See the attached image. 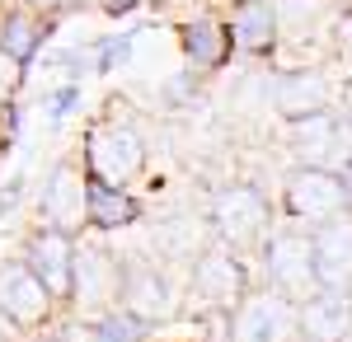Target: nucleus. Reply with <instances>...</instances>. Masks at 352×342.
Segmentation results:
<instances>
[{"label": "nucleus", "instance_id": "f257e3e1", "mask_svg": "<svg viewBox=\"0 0 352 342\" xmlns=\"http://www.w3.org/2000/svg\"><path fill=\"white\" fill-rule=\"evenodd\" d=\"M76 150H80L85 174L94 183L127 187L132 192L146 179V136H141V122L132 117V108H122L118 99H109L85 122Z\"/></svg>", "mask_w": 352, "mask_h": 342}, {"label": "nucleus", "instance_id": "f03ea898", "mask_svg": "<svg viewBox=\"0 0 352 342\" xmlns=\"http://www.w3.org/2000/svg\"><path fill=\"white\" fill-rule=\"evenodd\" d=\"M207 220H212V235L226 244V249H235L244 253L249 263L258 258V249L268 244V235L282 225V216H277V202H272L268 192L258 183H226L212 192V207H207Z\"/></svg>", "mask_w": 352, "mask_h": 342}, {"label": "nucleus", "instance_id": "7ed1b4c3", "mask_svg": "<svg viewBox=\"0 0 352 342\" xmlns=\"http://www.w3.org/2000/svg\"><path fill=\"white\" fill-rule=\"evenodd\" d=\"M343 211H352L348 183L338 169H324V164H292L287 179L277 187V216L282 225H296V230H320L329 220H338Z\"/></svg>", "mask_w": 352, "mask_h": 342}, {"label": "nucleus", "instance_id": "20e7f679", "mask_svg": "<svg viewBox=\"0 0 352 342\" xmlns=\"http://www.w3.org/2000/svg\"><path fill=\"white\" fill-rule=\"evenodd\" d=\"M122 282H127V258L99 235H80L76 277H71V319L99 323L104 315L122 310Z\"/></svg>", "mask_w": 352, "mask_h": 342}, {"label": "nucleus", "instance_id": "39448f33", "mask_svg": "<svg viewBox=\"0 0 352 342\" xmlns=\"http://www.w3.org/2000/svg\"><path fill=\"white\" fill-rule=\"evenodd\" d=\"M254 277L258 286H272L277 295L305 305L310 295H320V272H315V235L296 230V225H277L268 244L254 258Z\"/></svg>", "mask_w": 352, "mask_h": 342}, {"label": "nucleus", "instance_id": "423d86ee", "mask_svg": "<svg viewBox=\"0 0 352 342\" xmlns=\"http://www.w3.org/2000/svg\"><path fill=\"white\" fill-rule=\"evenodd\" d=\"M0 315H5L10 333L19 342L43 338V333H52L61 319H71L24 258H5L0 263Z\"/></svg>", "mask_w": 352, "mask_h": 342}, {"label": "nucleus", "instance_id": "0eeeda50", "mask_svg": "<svg viewBox=\"0 0 352 342\" xmlns=\"http://www.w3.org/2000/svg\"><path fill=\"white\" fill-rule=\"evenodd\" d=\"M254 286H258L254 263L235 249H226L221 239L188 267V305H202L212 315H235Z\"/></svg>", "mask_w": 352, "mask_h": 342}, {"label": "nucleus", "instance_id": "6e6552de", "mask_svg": "<svg viewBox=\"0 0 352 342\" xmlns=\"http://www.w3.org/2000/svg\"><path fill=\"white\" fill-rule=\"evenodd\" d=\"M33 225H52L66 235H89V174H85L80 150H71L66 159H56L52 174L38 187V202H33Z\"/></svg>", "mask_w": 352, "mask_h": 342}, {"label": "nucleus", "instance_id": "1a4fd4ad", "mask_svg": "<svg viewBox=\"0 0 352 342\" xmlns=\"http://www.w3.org/2000/svg\"><path fill=\"white\" fill-rule=\"evenodd\" d=\"M188 305V286L160 258H127V282H122V310L136 315L151 328H169Z\"/></svg>", "mask_w": 352, "mask_h": 342}, {"label": "nucleus", "instance_id": "9d476101", "mask_svg": "<svg viewBox=\"0 0 352 342\" xmlns=\"http://www.w3.org/2000/svg\"><path fill=\"white\" fill-rule=\"evenodd\" d=\"M230 342H305L300 338V305L277 295L272 286H254L230 315Z\"/></svg>", "mask_w": 352, "mask_h": 342}, {"label": "nucleus", "instance_id": "9b49d317", "mask_svg": "<svg viewBox=\"0 0 352 342\" xmlns=\"http://www.w3.org/2000/svg\"><path fill=\"white\" fill-rule=\"evenodd\" d=\"M76 244L80 239L66 235V230H52V225H28V235L19 239V258H24L43 286L56 295V305L71 315V277H76Z\"/></svg>", "mask_w": 352, "mask_h": 342}, {"label": "nucleus", "instance_id": "f8f14e48", "mask_svg": "<svg viewBox=\"0 0 352 342\" xmlns=\"http://www.w3.org/2000/svg\"><path fill=\"white\" fill-rule=\"evenodd\" d=\"M226 28H230V47L235 56L263 61L277 56L282 47V10L277 0H230L226 5Z\"/></svg>", "mask_w": 352, "mask_h": 342}, {"label": "nucleus", "instance_id": "ddd939ff", "mask_svg": "<svg viewBox=\"0 0 352 342\" xmlns=\"http://www.w3.org/2000/svg\"><path fill=\"white\" fill-rule=\"evenodd\" d=\"M179 52L188 61V71H221L235 47H230V28H226V10H212V5H202V10H192L184 14L179 24Z\"/></svg>", "mask_w": 352, "mask_h": 342}, {"label": "nucleus", "instance_id": "4468645a", "mask_svg": "<svg viewBox=\"0 0 352 342\" xmlns=\"http://www.w3.org/2000/svg\"><path fill=\"white\" fill-rule=\"evenodd\" d=\"M272 108L287 117V122H300V117H315V113H333V80H329V66H292L272 80Z\"/></svg>", "mask_w": 352, "mask_h": 342}, {"label": "nucleus", "instance_id": "2eb2a0df", "mask_svg": "<svg viewBox=\"0 0 352 342\" xmlns=\"http://www.w3.org/2000/svg\"><path fill=\"white\" fill-rule=\"evenodd\" d=\"M348 132H352V122H343L338 113H315V117L287 122V146L296 150L300 164L343 169V164H352V146H343L338 136H348Z\"/></svg>", "mask_w": 352, "mask_h": 342}, {"label": "nucleus", "instance_id": "dca6fc26", "mask_svg": "<svg viewBox=\"0 0 352 342\" xmlns=\"http://www.w3.org/2000/svg\"><path fill=\"white\" fill-rule=\"evenodd\" d=\"M315 272H320V290L352 295V211L315 230Z\"/></svg>", "mask_w": 352, "mask_h": 342}, {"label": "nucleus", "instance_id": "f3484780", "mask_svg": "<svg viewBox=\"0 0 352 342\" xmlns=\"http://www.w3.org/2000/svg\"><path fill=\"white\" fill-rule=\"evenodd\" d=\"M52 28H56L52 19L33 14L24 5H5V10H0V52L10 56V61H19L24 71H33L43 43L52 38Z\"/></svg>", "mask_w": 352, "mask_h": 342}, {"label": "nucleus", "instance_id": "a211bd4d", "mask_svg": "<svg viewBox=\"0 0 352 342\" xmlns=\"http://www.w3.org/2000/svg\"><path fill=\"white\" fill-rule=\"evenodd\" d=\"M300 338L305 342H352V295L320 290L300 305Z\"/></svg>", "mask_w": 352, "mask_h": 342}, {"label": "nucleus", "instance_id": "6ab92c4d", "mask_svg": "<svg viewBox=\"0 0 352 342\" xmlns=\"http://www.w3.org/2000/svg\"><path fill=\"white\" fill-rule=\"evenodd\" d=\"M141 220V202L127 187H109L89 179V235H118Z\"/></svg>", "mask_w": 352, "mask_h": 342}, {"label": "nucleus", "instance_id": "aec40b11", "mask_svg": "<svg viewBox=\"0 0 352 342\" xmlns=\"http://www.w3.org/2000/svg\"><path fill=\"white\" fill-rule=\"evenodd\" d=\"M155 338H160V328L141 323V319L127 315V310H113V315H104L99 323H89V342H155Z\"/></svg>", "mask_w": 352, "mask_h": 342}, {"label": "nucleus", "instance_id": "412c9836", "mask_svg": "<svg viewBox=\"0 0 352 342\" xmlns=\"http://www.w3.org/2000/svg\"><path fill=\"white\" fill-rule=\"evenodd\" d=\"M24 80H28L24 66L0 52V104H14V99H19V89H24Z\"/></svg>", "mask_w": 352, "mask_h": 342}, {"label": "nucleus", "instance_id": "4be33fe9", "mask_svg": "<svg viewBox=\"0 0 352 342\" xmlns=\"http://www.w3.org/2000/svg\"><path fill=\"white\" fill-rule=\"evenodd\" d=\"M94 56H99V71H113V66H122V61L132 56V33H122V38H104V43L94 47Z\"/></svg>", "mask_w": 352, "mask_h": 342}, {"label": "nucleus", "instance_id": "5701e85b", "mask_svg": "<svg viewBox=\"0 0 352 342\" xmlns=\"http://www.w3.org/2000/svg\"><path fill=\"white\" fill-rule=\"evenodd\" d=\"M19 99L14 104H0V155H10L14 150V141H19Z\"/></svg>", "mask_w": 352, "mask_h": 342}, {"label": "nucleus", "instance_id": "b1692460", "mask_svg": "<svg viewBox=\"0 0 352 342\" xmlns=\"http://www.w3.org/2000/svg\"><path fill=\"white\" fill-rule=\"evenodd\" d=\"M14 5H24V10H33V14H43V19H61L66 10H76V0H14Z\"/></svg>", "mask_w": 352, "mask_h": 342}, {"label": "nucleus", "instance_id": "393cba45", "mask_svg": "<svg viewBox=\"0 0 352 342\" xmlns=\"http://www.w3.org/2000/svg\"><path fill=\"white\" fill-rule=\"evenodd\" d=\"M80 104V84H66V89H56L52 94V117H66L71 108Z\"/></svg>", "mask_w": 352, "mask_h": 342}, {"label": "nucleus", "instance_id": "a878e982", "mask_svg": "<svg viewBox=\"0 0 352 342\" xmlns=\"http://www.w3.org/2000/svg\"><path fill=\"white\" fill-rule=\"evenodd\" d=\"M141 0H99V14H109V19H122V14H132Z\"/></svg>", "mask_w": 352, "mask_h": 342}, {"label": "nucleus", "instance_id": "bb28decb", "mask_svg": "<svg viewBox=\"0 0 352 342\" xmlns=\"http://www.w3.org/2000/svg\"><path fill=\"white\" fill-rule=\"evenodd\" d=\"M0 342H19L14 333H10V323H5V315H0Z\"/></svg>", "mask_w": 352, "mask_h": 342}, {"label": "nucleus", "instance_id": "cd10ccee", "mask_svg": "<svg viewBox=\"0 0 352 342\" xmlns=\"http://www.w3.org/2000/svg\"><path fill=\"white\" fill-rule=\"evenodd\" d=\"M76 10H99V0H76Z\"/></svg>", "mask_w": 352, "mask_h": 342}, {"label": "nucleus", "instance_id": "c85d7f7f", "mask_svg": "<svg viewBox=\"0 0 352 342\" xmlns=\"http://www.w3.org/2000/svg\"><path fill=\"white\" fill-rule=\"evenodd\" d=\"M5 5H14V0H0V10H5Z\"/></svg>", "mask_w": 352, "mask_h": 342}]
</instances>
